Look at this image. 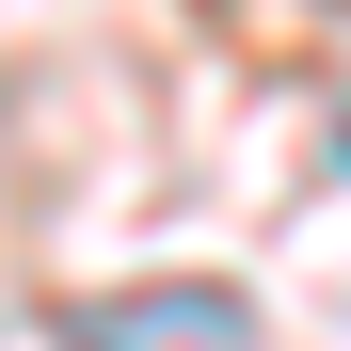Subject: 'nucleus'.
<instances>
[{"instance_id":"obj_1","label":"nucleus","mask_w":351,"mask_h":351,"mask_svg":"<svg viewBox=\"0 0 351 351\" xmlns=\"http://www.w3.org/2000/svg\"><path fill=\"white\" fill-rule=\"evenodd\" d=\"M64 351H256V319H240V287H112V304H80V335Z\"/></svg>"}]
</instances>
